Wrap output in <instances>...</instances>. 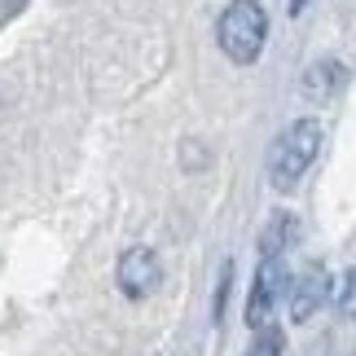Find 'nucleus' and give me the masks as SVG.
Segmentation results:
<instances>
[{
  "label": "nucleus",
  "mask_w": 356,
  "mask_h": 356,
  "mask_svg": "<svg viewBox=\"0 0 356 356\" xmlns=\"http://www.w3.org/2000/svg\"><path fill=\"white\" fill-rule=\"evenodd\" d=\"M115 282H119L123 299H132V304L149 299L154 286H159V255L149 251V246H128L115 264Z\"/></svg>",
  "instance_id": "nucleus-4"
},
{
  "label": "nucleus",
  "mask_w": 356,
  "mask_h": 356,
  "mask_svg": "<svg viewBox=\"0 0 356 356\" xmlns=\"http://www.w3.org/2000/svg\"><path fill=\"white\" fill-rule=\"evenodd\" d=\"M339 312H343V317H356V268H348L343 282H339Z\"/></svg>",
  "instance_id": "nucleus-9"
},
{
  "label": "nucleus",
  "mask_w": 356,
  "mask_h": 356,
  "mask_svg": "<svg viewBox=\"0 0 356 356\" xmlns=\"http://www.w3.org/2000/svg\"><path fill=\"white\" fill-rule=\"evenodd\" d=\"M286 286H291V282H286V259H282V255L259 259L255 282H251V295H246V325H251V330H264V325H273V308L282 304Z\"/></svg>",
  "instance_id": "nucleus-3"
},
{
  "label": "nucleus",
  "mask_w": 356,
  "mask_h": 356,
  "mask_svg": "<svg viewBox=\"0 0 356 356\" xmlns=\"http://www.w3.org/2000/svg\"><path fill=\"white\" fill-rule=\"evenodd\" d=\"M286 299H291V321L304 325L308 317H317V312L325 308V299H330V273H325L321 264L299 268L291 291H286Z\"/></svg>",
  "instance_id": "nucleus-5"
},
{
  "label": "nucleus",
  "mask_w": 356,
  "mask_h": 356,
  "mask_svg": "<svg viewBox=\"0 0 356 356\" xmlns=\"http://www.w3.org/2000/svg\"><path fill=\"white\" fill-rule=\"evenodd\" d=\"M229 282H234V264L220 268V286H216V321L225 317V299H229Z\"/></svg>",
  "instance_id": "nucleus-10"
},
{
  "label": "nucleus",
  "mask_w": 356,
  "mask_h": 356,
  "mask_svg": "<svg viewBox=\"0 0 356 356\" xmlns=\"http://www.w3.org/2000/svg\"><path fill=\"white\" fill-rule=\"evenodd\" d=\"M216 40H220L225 58L238 62V66H251L259 53H264V40H268V13L259 0H234L220 22H216Z\"/></svg>",
  "instance_id": "nucleus-2"
},
{
  "label": "nucleus",
  "mask_w": 356,
  "mask_h": 356,
  "mask_svg": "<svg viewBox=\"0 0 356 356\" xmlns=\"http://www.w3.org/2000/svg\"><path fill=\"white\" fill-rule=\"evenodd\" d=\"M286 352V334L277 330V325H264V330H255L251 348H246L242 356H282Z\"/></svg>",
  "instance_id": "nucleus-8"
},
{
  "label": "nucleus",
  "mask_w": 356,
  "mask_h": 356,
  "mask_svg": "<svg viewBox=\"0 0 356 356\" xmlns=\"http://www.w3.org/2000/svg\"><path fill=\"white\" fill-rule=\"evenodd\" d=\"M291 238H295V216H291V211H273V216H268V225H264V234H259V259H268V255H286Z\"/></svg>",
  "instance_id": "nucleus-7"
},
{
  "label": "nucleus",
  "mask_w": 356,
  "mask_h": 356,
  "mask_svg": "<svg viewBox=\"0 0 356 356\" xmlns=\"http://www.w3.org/2000/svg\"><path fill=\"white\" fill-rule=\"evenodd\" d=\"M343 84H348V71H343L339 62H330V58L312 62L308 71H304V92H308L312 102H330Z\"/></svg>",
  "instance_id": "nucleus-6"
},
{
  "label": "nucleus",
  "mask_w": 356,
  "mask_h": 356,
  "mask_svg": "<svg viewBox=\"0 0 356 356\" xmlns=\"http://www.w3.org/2000/svg\"><path fill=\"white\" fill-rule=\"evenodd\" d=\"M321 149V123L317 119H295L286 123L282 136L268 149V181L277 194H291V189L308 176V168L317 163Z\"/></svg>",
  "instance_id": "nucleus-1"
}]
</instances>
